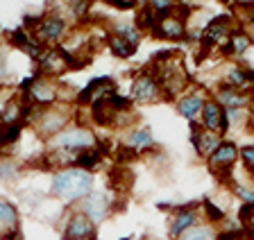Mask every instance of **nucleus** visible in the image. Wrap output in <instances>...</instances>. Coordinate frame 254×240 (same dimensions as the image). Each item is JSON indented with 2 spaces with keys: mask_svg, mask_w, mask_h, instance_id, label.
<instances>
[{
  "mask_svg": "<svg viewBox=\"0 0 254 240\" xmlns=\"http://www.w3.org/2000/svg\"><path fill=\"white\" fill-rule=\"evenodd\" d=\"M50 192L66 204H79L89 192H93V175L82 168L57 170L50 179Z\"/></svg>",
  "mask_w": 254,
  "mask_h": 240,
  "instance_id": "1",
  "label": "nucleus"
},
{
  "mask_svg": "<svg viewBox=\"0 0 254 240\" xmlns=\"http://www.w3.org/2000/svg\"><path fill=\"white\" fill-rule=\"evenodd\" d=\"M73 111L68 107H59V104H50V107L39 109V113L34 118H30L34 125V132L43 139H55L57 134H62L64 129L68 127Z\"/></svg>",
  "mask_w": 254,
  "mask_h": 240,
  "instance_id": "2",
  "label": "nucleus"
},
{
  "mask_svg": "<svg viewBox=\"0 0 254 240\" xmlns=\"http://www.w3.org/2000/svg\"><path fill=\"white\" fill-rule=\"evenodd\" d=\"M21 91H23V100L27 104H32V107H50L59 97L57 86L48 80V77H43L41 73L27 77L21 84Z\"/></svg>",
  "mask_w": 254,
  "mask_h": 240,
  "instance_id": "3",
  "label": "nucleus"
},
{
  "mask_svg": "<svg viewBox=\"0 0 254 240\" xmlns=\"http://www.w3.org/2000/svg\"><path fill=\"white\" fill-rule=\"evenodd\" d=\"M27 27L32 30L30 34L37 39L41 46L43 43H57L59 39L66 34V18H64L62 14L50 11V14L37 18V21H30L27 23Z\"/></svg>",
  "mask_w": 254,
  "mask_h": 240,
  "instance_id": "4",
  "label": "nucleus"
},
{
  "mask_svg": "<svg viewBox=\"0 0 254 240\" xmlns=\"http://www.w3.org/2000/svg\"><path fill=\"white\" fill-rule=\"evenodd\" d=\"M95 145H98V139H95V134L86 127H66L62 134H57L55 139H50V147L70 149V152L93 149Z\"/></svg>",
  "mask_w": 254,
  "mask_h": 240,
  "instance_id": "5",
  "label": "nucleus"
},
{
  "mask_svg": "<svg viewBox=\"0 0 254 240\" xmlns=\"http://www.w3.org/2000/svg\"><path fill=\"white\" fill-rule=\"evenodd\" d=\"M238 145L232 143V141H222L220 145H218V149L213 152L209 159H206V166H209V170L213 172V175L218 177V179H229L234 172V166H236L238 161Z\"/></svg>",
  "mask_w": 254,
  "mask_h": 240,
  "instance_id": "6",
  "label": "nucleus"
},
{
  "mask_svg": "<svg viewBox=\"0 0 254 240\" xmlns=\"http://www.w3.org/2000/svg\"><path fill=\"white\" fill-rule=\"evenodd\" d=\"M236 23L232 21V16H218L213 18L209 25L204 27V32H202V48L204 50H211V48H218V46H222L225 48V43H227V39L232 37V32L236 30Z\"/></svg>",
  "mask_w": 254,
  "mask_h": 240,
  "instance_id": "7",
  "label": "nucleus"
},
{
  "mask_svg": "<svg viewBox=\"0 0 254 240\" xmlns=\"http://www.w3.org/2000/svg\"><path fill=\"white\" fill-rule=\"evenodd\" d=\"M202 204H186V206H177L175 213L170 215V224H168V234L173 240H177L184 231H189L190 227L202 222Z\"/></svg>",
  "mask_w": 254,
  "mask_h": 240,
  "instance_id": "8",
  "label": "nucleus"
},
{
  "mask_svg": "<svg viewBox=\"0 0 254 240\" xmlns=\"http://www.w3.org/2000/svg\"><path fill=\"white\" fill-rule=\"evenodd\" d=\"M98 227L86 218L82 211H70L66 215V222H64V240H95L98 236Z\"/></svg>",
  "mask_w": 254,
  "mask_h": 240,
  "instance_id": "9",
  "label": "nucleus"
},
{
  "mask_svg": "<svg viewBox=\"0 0 254 240\" xmlns=\"http://www.w3.org/2000/svg\"><path fill=\"white\" fill-rule=\"evenodd\" d=\"M164 97L161 86H159L157 77L152 75V70H143L141 75L134 77L132 84V102H141V104H152Z\"/></svg>",
  "mask_w": 254,
  "mask_h": 240,
  "instance_id": "10",
  "label": "nucleus"
},
{
  "mask_svg": "<svg viewBox=\"0 0 254 240\" xmlns=\"http://www.w3.org/2000/svg\"><path fill=\"white\" fill-rule=\"evenodd\" d=\"M202 127L209 129V132L218 134V136H225L229 132V118H227V109L220 107L213 97L204 100V107H202Z\"/></svg>",
  "mask_w": 254,
  "mask_h": 240,
  "instance_id": "11",
  "label": "nucleus"
},
{
  "mask_svg": "<svg viewBox=\"0 0 254 240\" xmlns=\"http://www.w3.org/2000/svg\"><path fill=\"white\" fill-rule=\"evenodd\" d=\"M77 211H82V213L98 227V224L105 222L107 215L111 213V202H109V197H107L105 192H95L93 191L77 204Z\"/></svg>",
  "mask_w": 254,
  "mask_h": 240,
  "instance_id": "12",
  "label": "nucleus"
},
{
  "mask_svg": "<svg viewBox=\"0 0 254 240\" xmlns=\"http://www.w3.org/2000/svg\"><path fill=\"white\" fill-rule=\"evenodd\" d=\"M111 93H116V84H114V80H111L109 75H105V77H95V80H91L89 84H86L84 91L77 93V104H93V102L102 100V97L111 96Z\"/></svg>",
  "mask_w": 254,
  "mask_h": 240,
  "instance_id": "13",
  "label": "nucleus"
},
{
  "mask_svg": "<svg viewBox=\"0 0 254 240\" xmlns=\"http://www.w3.org/2000/svg\"><path fill=\"white\" fill-rule=\"evenodd\" d=\"M152 37L154 39H168V41H182V39L189 37V30H186V18L177 16V14L161 16L157 21V27H154Z\"/></svg>",
  "mask_w": 254,
  "mask_h": 240,
  "instance_id": "14",
  "label": "nucleus"
},
{
  "mask_svg": "<svg viewBox=\"0 0 254 240\" xmlns=\"http://www.w3.org/2000/svg\"><path fill=\"white\" fill-rule=\"evenodd\" d=\"M190 143L195 147L197 156L209 159L218 149V145L222 143V136H218V134L209 132V129H204V127H197L195 123H190Z\"/></svg>",
  "mask_w": 254,
  "mask_h": 240,
  "instance_id": "15",
  "label": "nucleus"
},
{
  "mask_svg": "<svg viewBox=\"0 0 254 240\" xmlns=\"http://www.w3.org/2000/svg\"><path fill=\"white\" fill-rule=\"evenodd\" d=\"M37 64H39V73H41L43 77H46V75L59 77V75H64L68 70V61H66V57H64V52L59 48H46Z\"/></svg>",
  "mask_w": 254,
  "mask_h": 240,
  "instance_id": "16",
  "label": "nucleus"
},
{
  "mask_svg": "<svg viewBox=\"0 0 254 240\" xmlns=\"http://www.w3.org/2000/svg\"><path fill=\"white\" fill-rule=\"evenodd\" d=\"M154 136L150 132V127H129L125 136V149L132 152V154H143V152H150L154 149Z\"/></svg>",
  "mask_w": 254,
  "mask_h": 240,
  "instance_id": "17",
  "label": "nucleus"
},
{
  "mask_svg": "<svg viewBox=\"0 0 254 240\" xmlns=\"http://www.w3.org/2000/svg\"><path fill=\"white\" fill-rule=\"evenodd\" d=\"M213 100L225 109H245L252 102V96H250L245 89H232V86H225L222 84L220 89L216 91Z\"/></svg>",
  "mask_w": 254,
  "mask_h": 240,
  "instance_id": "18",
  "label": "nucleus"
},
{
  "mask_svg": "<svg viewBox=\"0 0 254 240\" xmlns=\"http://www.w3.org/2000/svg\"><path fill=\"white\" fill-rule=\"evenodd\" d=\"M9 43L11 46H16V48H21L23 52H27L34 61H39V57L43 54V46L37 41V39L32 37L30 32H27L25 27H18V30H11L9 32Z\"/></svg>",
  "mask_w": 254,
  "mask_h": 240,
  "instance_id": "19",
  "label": "nucleus"
},
{
  "mask_svg": "<svg viewBox=\"0 0 254 240\" xmlns=\"http://www.w3.org/2000/svg\"><path fill=\"white\" fill-rule=\"evenodd\" d=\"M175 107H177V113L182 118H186L189 123H195L197 118L202 116V107H204V97L200 93H189V96H182L177 97L175 102Z\"/></svg>",
  "mask_w": 254,
  "mask_h": 240,
  "instance_id": "20",
  "label": "nucleus"
},
{
  "mask_svg": "<svg viewBox=\"0 0 254 240\" xmlns=\"http://www.w3.org/2000/svg\"><path fill=\"white\" fill-rule=\"evenodd\" d=\"M252 43H254V39L245 32L243 27H236V30L232 32V37L227 39V43H225L222 52L227 54V57H232V59H238V57H243V54L252 48Z\"/></svg>",
  "mask_w": 254,
  "mask_h": 240,
  "instance_id": "21",
  "label": "nucleus"
},
{
  "mask_svg": "<svg viewBox=\"0 0 254 240\" xmlns=\"http://www.w3.org/2000/svg\"><path fill=\"white\" fill-rule=\"evenodd\" d=\"M216 238H218L216 224L202 220L200 224H195V227H190L189 231H184L177 240H216Z\"/></svg>",
  "mask_w": 254,
  "mask_h": 240,
  "instance_id": "22",
  "label": "nucleus"
},
{
  "mask_svg": "<svg viewBox=\"0 0 254 240\" xmlns=\"http://www.w3.org/2000/svg\"><path fill=\"white\" fill-rule=\"evenodd\" d=\"M111 34H116V37L125 39L127 43H132L134 48H138V43H141V32L136 30L134 23H125V21H118L111 25Z\"/></svg>",
  "mask_w": 254,
  "mask_h": 240,
  "instance_id": "23",
  "label": "nucleus"
},
{
  "mask_svg": "<svg viewBox=\"0 0 254 240\" xmlns=\"http://www.w3.org/2000/svg\"><path fill=\"white\" fill-rule=\"evenodd\" d=\"M157 21H159V16L154 14L152 9H150V7H141V9H138V14H136V21H134V25H136L138 32L152 34L154 27H157Z\"/></svg>",
  "mask_w": 254,
  "mask_h": 240,
  "instance_id": "24",
  "label": "nucleus"
},
{
  "mask_svg": "<svg viewBox=\"0 0 254 240\" xmlns=\"http://www.w3.org/2000/svg\"><path fill=\"white\" fill-rule=\"evenodd\" d=\"M100 161H102V154L98 152V147L84 149V152H79L77 154V163H75V168H82V170L91 172V170H95V168L100 166Z\"/></svg>",
  "mask_w": 254,
  "mask_h": 240,
  "instance_id": "25",
  "label": "nucleus"
},
{
  "mask_svg": "<svg viewBox=\"0 0 254 240\" xmlns=\"http://www.w3.org/2000/svg\"><path fill=\"white\" fill-rule=\"evenodd\" d=\"M109 50L114 54H116L118 59H127V57H132L134 52H136V48H134L132 43H127L125 39H121V37H116V34H109Z\"/></svg>",
  "mask_w": 254,
  "mask_h": 240,
  "instance_id": "26",
  "label": "nucleus"
},
{
  "mask_svg": "<svg viewBox=\"0 0 254 240\" xmlns=\"http://www.w3.org/2000/svg\"><path fill=\"white\" fill-rule=\"evenodd\" d=\"M177 5H180V0H148V5L145 7H150V9L161 18V16H170V14H175Z\"/></svg>",
  "mask_w": 254,
  "mask_h": 240,
  "instance_id": "27",
  "label": "nucleus"
},
{
  "mask_svg": "<svg viewBox=\"0 0 254 240\" xmlns=\"http://www.w3.org/2000/svg\"><path fill=\"white\" fill-rule=\"evenodd\" d=\"M238 220L243 224V229L248 231V236L254 238V204H243L238 211Z\"/></svg>",
  "mask_w": 254,
  "mask_h": 240,
  "instance_id": "28",
  "label": "nucleus"
},
{
  "mask_svg": "<svg viewBox=\"0 0 254 240\" xmlns=\"http://www.w3.org/2000/svg\"><path fill=\"white\" fill-rule=\"evenodd\" d=\"M216 240H250L248 231L243 227H238V229H222L218 231V238Z\"/></svg>",
  "mask_w": 254,
  "mask_h": 240,
  "instance_id": "29",
  "label": "nucleus"
},
{
  "mask_svg": "<svg viewBox=\"0 0 254 240\" xmlns=\"http://www.w3.org/2000/svg\"><path fill=\"white\" fill-rule=\"evenodd\" d=\"M234 195L243 204H254V186H243V184H234Z\"/></svg>",
  "mask_w": 254,
  "mask_h": 240,
  "instance_id": "30",
  "label": "nucleus"
},
{
  "mask_svg": "<svg viewBox=\"0 0 254 240\" xmlns=\"http://www.w3.org/2000/svg\"><path fill=\"white\" fill-rule=\"evenodd\" d=\"M238 159L243 161L250 172H254V145H243L238 149Z\"/></svg>",
  "mask_w": 254,
  "mask_h": 240,
  "instance_id": "31",
  "label": "nucleus"
},
{
  "mask_svg": "<svg viewBox=\"0 0 254 240\" xmlns=\"http://www.w3.org/2000/svg\"><path fill=\"white\" fill-rule=\"evenodd\" d=\"M66 5H68V9L75 16H84L91 7V0H66Z\"/></svg>",
  "mask_w": 254,
  "mask_h": 240,
  "instance_id": "32",
  "label": "nucleus"
},
{
  "mask_svg": "<svg viewBox=\"0 0 254 240\" xmlns=\"http://www.w3.org/2000/svg\"><path fill=\"white\" fill-rule=\"evenodd\" d=\"M16 177H18V168H16L14 163H2V166H0V179L5 184L14 182Z\"/></svg>",
  "mask_w": 254,
  "mask_h": 240,
  "instance_id": "33",
  "label": "nucleus"
},
{
  "mask_svg": "<svg viewBox=\"0 0 254 240\" xmlns=\"http://www.w3.org/2000/svg\"><path fill=\"white\" fill-rule=\"evenodd\" d=\"M111 7H116V9H134L136 2L134 0H107Z\"/></svg>",
  "mask_w": 254,
  "mask_h": 240,
  "instance_id": "34",
  "label": "nucleus"
},
{
  "mask_svg": "<svg viewBox=\"0 0 254 240\" xmlns=\"http://www.w3.org/2000/svg\"><path fill=\"white\" fill-rule=\"evenodd\" d=\"M5 64H7V54L0 50V77L5 75Z\"/></svg>",
  "mask_w": 254,
  "mask_h": 240,
  "instance_id": "35",
  "label": "nucleus"
},
{
  "mask_svg": "<svg viewBox=\"0 0 254 240\" xmlns=\"http://www.w3.org/2000/svg\"><path fill=\"white\" fill-rule=\"evenodd\" d=\"M250 120L254 123V96H252V102H250Z\"/></svg>",
  "mask_w": 254,
  "mask_h": 240,
  "instance_id": "36",
  "label": "nucleus"
},
{
  "mask_svg": "<svg viewBox=\"0 0 254 240\" xmlns=\"http://www.w3.org/2000/svg\"><path fill=\"white\" fill-rule=\"evenodd\" d=\"M218 2H222V5H229V2H232V0H218Z\"/></svg>",
  "mask_w": 254,
  "mask_h": 240,
  "instance_id": "37",
  "label": "nucleus"
},
{
  "mask_svg": "<svg viewBox=\"0 0 254 240\" xmlns=\"http://www.w3.org/2000/svg\"><path fill=\"white\" fill-rule=\"evenodd\" d=\"M2 107H5V102H0V111H2Z\"/></svg>",
  "mask_w": 254,
  "mask_h": 240,
  "instance_id": "38",
  "label": "nucleus"
},
{
  "mask_svg": "<svg viewBox=\"0 0 254 240\" xmlns=\"http://www.w3.org/2000/svg\"><path fill=\"white\" fill-rule=\"evenodd\" d=\"M121 240H129V238H121Z\"/></svg>",
  "mask_w": 254,
  "mask_h": 240,
  "instance_id": "39",
  "label": "nucleus"
}]
</instances>
